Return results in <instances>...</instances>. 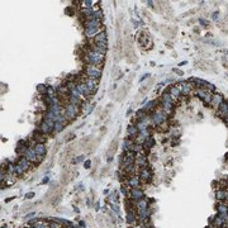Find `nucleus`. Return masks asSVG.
<instances>
[{"label": "nucleus", "instance_id": "f257e3e1", "mask_svg": "<svg viewBox=\"0 0 228 228\" xmlns=\"http://www.w3.org/2000/svg\"><path fill=\"white\" fill-rule=\"evenodd\" d=\"M85 61L87 62V65H94V66H98V67L103 68V63L105 61V56L102 55V53L91 51L89 48L86 51V53H85Z\"/></svg>", "mask_w": 228, "mask_h": 228}, {"label": "nucleus", "instance_id": "f03ea898", "mask_svg": "<svg viewBox=\"0 0 228 228\" xmlns=\"http://www.w3.org/2000/svg\"><path fill=\"white\" fill-rule=\"evenodd\" d=\"M85 74L89 79H94V80H99L102 76V68L94 65H87L85 67Z\"/></svg>", "mask_w": 228, "mask_h": 228}, {"label": "nucleus", "instance_id": "7ed1b4c3", "mask_svg": "<svg viewBox=\"0 0 228 228\" xmlns=\"http://www.w3.org/2000/svg\"><path fill=\"white\" fill-rule=\"evenodd\" d=\"M77 113H79V107H77V105L68 104V105L66 107V110H65V114H63V116H65L68 121H72L74 118H76Z\"/></svg>", "mask_w": 228, "mask_h": 228}, {"label": "nucleus", "instance_id": "20e7f679", "mask_svg": "<svg viewBox=\"0 0 228 228\" xmlns=\"http://www.w3.org/2000/svg\"><path fill=\"white\" fill-rule=\"evenodd\" d=\"M177 86H179V89H180V93H181L182 95H185V97H188V94L191 91V89L195 87V85H194L191 81H182V82H180Z\"/></svg>", "mask_w": 228, "mask_h": 228}, {"label": "nucleus", "instance_id": "39448f33", "mask_svg": "<svg viewBox=\"0 0 228 228\" xmlns=\"http://www.w3.org/2000/svg\"><path fill=\"white\" fill-rule=\"evenodd\" d=\"M122 51H123V42L122 39H117L116 44H114V60H116V62L121 60Z\"/></svg>", "mask_w": 228, "mask_h": 228}, {"label": "nucleus", "instance_id": "423d86ee", "mask_svg": "<svg viewBox=\"0 0 228 228\" xmlns=\"http://www.w3.org/2000/svg\"><path fill=\"white\" fill-rule=\"evenodd\" d=\"M217 117H219L223 121L228 117V102H223L221 107L217 109Z\"/></svg>", "mask_w": 228, "mask_h": 228}, {"label": "nucleus", "instance_id": "0eeeda50", "mask_svg": "<svg viewBox=\"0 0 228 228\" xmlns=\"http://www.w3.org/2000/svg\"><path fill=\"white\" fill-rule=\"evenodd\" d=\"M90 50L94 52H98V53H102V55H105L107 44L105 43H93V44H90Z\"/></svg>", "mask_w": 228, "mask_h": 228}, {"label": "nucleus", "instance_id": "6e6552de", "mask_svg": "<svg viewBox=\"0 0 228 228\" xmlns=\"http://www.w3.org/2000/svg\"><path fill=\"white\" fill-rule=\"evenodd\" d=\"M117 147H118V140H117V138H114V140L110 142V145H109V148H108V151H107V155H108V160H109V161L112 160L113 155L116 153V151H117Z\"/></svg>", "mask_w": 228, "mask_h": 228}, {"label": "nucleus", "instance_id": "1a4fd4ad", "mask_svg": "<svg viewBox=\"0 0 228 228\" xmlns=\"http://www.w3.org/2000/svg\"><path fill=\"white\" fill-rule=\"evenodd\" d=\"M223 102H224V99H223V97H222L221 94H214V95L212 97V102H211L209 105H211L212 108H214V109H218Z\"/></svg>", "mask_w": 228, "mask_h": 228}, {"label": "nucleus", "instance_id": "9d476101", "mask_svg": "<svg viewBox=\"0 0 228 228\" xmlns=\"http://www.w3.org/2000/svg\"><path fill=\"white\" fill-rule=\"evenodd\" d=\"M98 84H99V80H94V79H87L86 80V85L89 87V90L91 91V94H95L97 90H98Z\"/></svg>", "mask_w": 228, "mask_h": 228}, {"label": "nucleus", "instance_id": "9b49d317", "mask_svg": "<svg viewBox=\"0 0 228 228\" xmlns=\"http://www.w3.org/2000/svg\"><path fill=\"white\" fill-rule=\"evenodd\" d=\"M76 89L79 90V93H80L81 95H85V97H90V95H93V94H91V91L89 90V87H87V85H86V84H81V82H79V84L76 85Z\"/></svg>", "mask_w": 228, "mask_h": 228}, {"label": "nucleus", "instance_id": "f8f14e48", "mask_svg": "<svg viewBox=\"0 0 228 228\" xmlns=\"http://www.w3.org/2000/svg\"><path fill=\"white\" fill-rule=\"evenodd\" d=\"M133 162H134V155H133V152H128L127 155L123 156V167L131 166V165H133Z\"/></svg>", "mask_w": 228, "mask_h": 228}, {"label": "nucleus", "instance_id": "ddd939ff", "mask_svg": "<svg viewBox=\"0 0 228 228\" xmlns=\"http://www.w3.org/2000/svg\"><path fill=\"white\" fill-rule=\"evenodd\" d=\"M166 114L165 113H156L155 116L152 117V119H153V123L155 124H157V126H160V124H162L164 122H165V119H166Z\"/></svg>", "mask_w": 228, "mask_h": 228}, {"label": "nucleus", "instance_id": "4468645a", "mask_svg": "<svg viewBox=\"0 0 228 228\" xmlns=\"http://www.w3.org/2000/svg\"><path fill=\"white\" fill-rule=\"evenodd\" d=\"M169 93H170V95H171V98H172L174 100L179 99V98H180V95H181L180 89H179V86H177V85H172V86L169 89Z\"/></svg>", "mask_w": 228, "mask_h": 228}, {"label": "nucleus", "instance_id": "2eb2a0df", "mask_svg": "<svg viewBox=\"0 0 228 228\" xmlns=\"http://www.w3.org/2000/svg\"><path fill=\"white\" fill-rule=\"evenodd\" d=\"M94 43H108V37L105 32H100L99 34H97L94 37Z\"/></svg>", "mask_w": 228, "mask_h": 228}, {"label": "nucleus", "instance_id": "dca6fc26", "mask_svg": "<svg viewBox=\"0 0 228 228\" xmlns=\"http://www.w3.org/2000/svg\"><path fill=\"white\" fill-rule=\"evenodd\" d=\"M140 177H141L143 181H150V179H151V171H150V169H147V166L141 169V171H140Z\"/></svg>", "mask_w": 228, "mask_h": 228}, {"label": "nucleus", "instance_id": "f3484780", "mask_svg": "<svg viewBox=\"0 0 228 228\" xmlns=\"http://www.w3.org/2000/svg\"><path fill=\"white\" fill-rule=\"evenodd\" d=\"M99 28L100 27H93V28H85V36L87 38H91V37H95L97 34H99Z\"/></svg>", "mask_w": 228, "mask_h": 228}, {"label": "nucleus", "instance_id": "a211bd4d", "mask_svg": "<svg viewBox=\"0 0 228 228\" xmlns=\"http://www.w3.org/2000/svg\"><path fill=\"white\" fill-rule=\"evenodd\" d=\"M33 140H34L36 145H43L46 142V140H47V137H46V134H43V133H36Z\"/></svg>", "mask_w": 228, "mask_h": 228}, {"label": "nucleus", "instance_id": "6ab92c4d", "mask_svg": "<svg viewBox=\"0 0 228 228\" xmlns=\"http://www.w3.org/2000/svg\"><path fill=\"white\" fill-rule=\"evenodd\" d=\"M128 90H129V86H127V85H124L123 87H121V89L118 90V94H117V100H118V102L123 100V98H124L126 94L128 93Z\"/></svg>", "mask_w": 228, "mask_h": 228}, {"label": "nucleus", "instance_id": "aec40b11", "mask_svg": "<svg viewBox=\"0 0 228 228\" xmlns=\"http://www.w3.org/2000/svg\"><path fill=\"white\" fill-rule=\"evenodd\" d=\"M33 150H34V151H36V153H37V155H39V156H44L46 153H47V148H46V146H44V145H34Z\"/></svg>", "mask_w": 228, "mask_h": 228}, {"label": "nucleus", "instance_id": "412c9836", "mask_svg": "<svg viewBox=\"0 0 228 228\" xmlns=\"http://www.w3.org/2000/svg\"><path fill=\"white\" fill-rule=\"evenodd\" d=\"M127 133H128V137L131 140L136 138V137L138 136V131H137V127H134V126H129L127 128Z\"/></svg>", "mask_w": 228, "mask_h": 228}, {"label": "nucleus", "instance_id": "4be33fe9", "mask_svg": "<svg viewBox=\"0 0 228 228\" xmlns=\"http://www.w3.org/2000/svg\"><path fill=\"white\" fill-rule=\"evenodd\" d=\"M153 81H155V80H153V79H150V81H148V82H146V84H143V86H142V87H141V89H140V94H141V95H143V94H146V93H147V91H148V90H150V89H151V85H152V84H153Z\"/></svg>", "mask_w": 228, "mask_h": 228}, {"label": "nucleus", "instance_id": "5701e85b", "mask_svg": "<svg viewBox=\"0 0 228 228\" xmlns=\"http://www.w3.org/2000/svg\"><path fill=\"white\" fill-rule=\"evenodd\" d=\"M147 39H148V33L147 32H142L138 37V43L141 46H147Z\"/></svg>", "mask_w": 228, "mask_h": 228}, {"label": "nucleus", "instance_id": "b1692460", "mask_svg": "<svg viewBox=\"0 0 228 228\" xmlns=\"http://www.w3.org/2000/svg\"><path fill=\"white\" fill-rule=\"evenodd\" d=\"M137 165H140V166H142V167H146L147 166V157L146 156H142V155H140L138 157H137Z\"/></svg>", "mask_w": 228, "mask_h": 228}, {"label": "nucleus", "instance_id": "393cba45", "mask_svg": "<svg viewBox=\"0 0 228 228\" xmlns=\"http://www.w3.org/2000/svg\"><path fill=\"white\" fill-rule=\"evenodd\" d=\"M131 195H132V198H134V199H140V198H142V196H143V193H142L140 189L133 188V189H132Z\"/></svg>", "mask_w": 228, "mask_h": 228}, {"label": "nucleus", "instance_id": "a878e982", "mask_svg": "<svg viewBox=\"0 0 228 228\" xmlns=\"http://www.w3.org/2000/svg\"><path fill=\"white\" fill-rule=\"evenodd\" d=\"M153 145H155V140L152 138L151 136H148L147 138L145 140V145H143L145 148H146V150H147V148H151V147H153Z\"/></svg>", "mask_w": 228, "mask_h": 228}, {"label": "nucleus", "instance_id": "bb28decb", "mask_svg": "<svg viewBox=\"0 0 228 228\" xmlns=\"http://www.w3.org/2000/svg\"><path fill=\"white\" fill-rule=\"evenodd\" d=\"M97 145H98V142L97 141H91L87 146H86V148H85V151L87 152V153H90V152H93L94 151V148L97 147Z\"/></svg>", "mask_w": 228, "mask_h": 228}, {"label": "nucleus", "instance_id": "cd10ccee", "mask_svg": "<svg viewBox=\"0 0 228 228\" xmlns=\"http://www.w3.org/2000/svg\"><path fill=\"white\" fill-rule=\"evenodd\" d=\"M91 141H93V138H91V137H85V138H82V140L79 142V146H80V147H86Z\"/></svg>", "mask_w": 228, "mask_h": 228}, {"label": "nucleus", "instance_id": "c85d7f7f", "mask_svg": "<svg viewBox=\"0 0 228 228\" xmlns=\"http://www.w3.org/2000/svg\"><path fill=\"white\" fill-rule=\"evenodd\" d=\"M57 93H58V95H66L68 93V87L67 86H60L57 89Z\"/></svg>", "mask_w": 228, "mask_h": 228}, {"label": "nucleus", "instance_id": "c756f323", "mask_svg": "<svg viewBox=\"0 0 228 228\" xmlns=\"http://www.w3.org/2000/svg\"><path fill=\"white\" fill-rule=\"evenodd\" d=\"M226 190H222V189H219L218 191H217V199H219V200H224L226 199Z\"/></svg>", "mask_w": 228, "mask_h": 228}, {"label": "nucleus", "instance_id": "7c9ffc66", "mask_svg": "<svg viewBox=\"0 0 228 228\" xmlns=\"http://www.w3.org/2000/svg\"><path fill=\"white\" fill-rule=\"evenodd\" d=\"M70 104H72V105H80L81 104V102H80V99L77 98V97H70Z\"/></svg>", "mask_w": 228, "mask_h": 228}, {"label": "nucleus", "instance_id": "2f4dec72", "mask_svg": "<svg viewBox=\"0 0 228 228\" xmlns=\"http://www.w3.org/2000/svg\"><path fill=\"white\" fill-rule=\"evenodd\" d=\"M63 127H65V123L63 122H56L55 123V131L56 132H61L63 129Z\"/></svg>", "mask_w": 228, "mask_h": 228}, {"label": "nucleus", "instance_id": "473e14b6", "mask_svg": "<svg viewBox=\"0 0 228 228\" xmlns=\"http://www.w3.org/2000/svg\"><path fill=\"white\" fill-rule=\"evenodd\" d=\"M47 90H48L47 86H44V85H38V91H39V93H44L46 95H47Z\"/></svg>", "mask_w": 228, "mask_h": 228}, {"label": "nucleus", "instance_id": "72a5a7b5", "mask_svg": "<svg viewBox=\"0 0 228 228\" xmlns=\"http://www.w3.org/2000/svg\"><path fill=\"white\" fill-rule=\"evenodd\" d=\"M94 18L98 19V20H102V19H103V12H102V10L95 12V13H94Z\"/></svg>", "mask_w": 228, "mask_h": 228}, {"label": "nucleus", "instance_id": "f704fd0d", "mask_svg": "<svg viewBox=\"0 0 228 228\" xmlns=\"http://www.w3.org/2000/svg\"><path fill=\"white\" fill-rule=\"evenodd\" d=\"M133 77H134V72H132V74L129 75V77H128V81L126 82V85H127V86H129V85L132 84V81H133Z\"/></svg>", "mask_w": 228, "mask_h": 228}, {"label": "nucleus", "instance_id": "c9c22d12", "mask_svg": "<svg viewBox=\"0 0 228 228\" xmlns=\"http://www.w3.org/2000/svg\"><path fill=\"white\" fill-rule=\"evenodd\" d=\"M75 138V134L74 133H70L67 136V138H66V142H68V141H71V140H74Z\"/></svg>", "mask_w": 228, "mask_h": 228}, {"label": "nucleus", "instance_id": "e433bc0d", "mask_svg": "<svg viewBox=\"0 0 228 228\" xmlns=\"http://www.w3.org/2000/svg\"><path fill=\"white\" fill-rule=\"evenodd\" d=\"M82 4H84V7H87V8H90V7H91V4H93V3H91V2H82Z\"/></svg>", "mask_w": 228, "mask_h": 228}, {"label": "nucleus", "instance_id": "4c0bfd02", "mask_svg": "<svg viewBox=\"0 0 228 228\" xmlns=\"http://www.w3.org/2000/svg\"><path fill=\"white\" fill-rule=\"evenodd\" d=\"M174 71H175V72H176V74H179V75H180V76H181V75H182V71H180V70H177V68H174Z\"/></svg>", "mask_w": 228, "mask_h": 228}, {"label": "nucleus", "instance_id": "58836bf2", "mask_svg": "<svg viewBox=\"0 0 228 228\" xmlns=\"http://www.w3.org/2000/svg\"><path fill=\"white\" fill-rule=\"evenodd\" d=\"M51 226H52V228H60V226L58 224H55V223H52Z\"/></svg>", "mask_w": 228, "mask_h": 228}, {"label": "nucleus", "instance_id": "ea45409f", "mask_svg": "<svg viewBox=\"0 0 228 228\" xmlns=\"http://www.w3.org/2000/svg\"><path fill=\"white\" fill-rule=\"evenodd\" d=\"M89 166H90V161H86L85 162V167H89Z\"/></svg>", "mask_w": 228, "mask_h": 228}, {"label": "nucleus", "instance_id": "a19ab883", "mask_svg": "<svg viewBox=\"0 0 228 228\" xmlns=\"http://www.w3.org/2000/svg\"><path fill=\"white\" fill-rule=\"evenodd\" d=\"M31 196H33V194H32V193H29V194H27V198H31Z\"/></svg>", "mask_w": 228, "mask_h": 228}, {"label": "nucleus", "instance_id": "79ce46f5", "mask_svg": "<svg viewBox=\"0 0 228 228\" xmlns=\"http://www.w3.org/2000/svg\"><path fill=\"white\" fill-rule=\"evenodd\" d=\"M224 123H226V124H227V126H228V117H227V118H226V119H224Z\"/></svg>", "mask_w": 228, "mask_h": 228}]
</instances>
